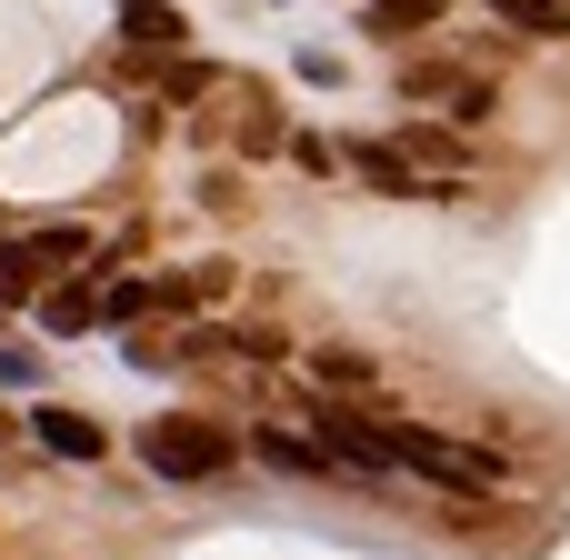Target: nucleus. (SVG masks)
<instances>
[{"label": "nucleus", "instance_id": "nucleus-1", "mask_svg": "<svg viewBox=\"0 0 570 560\" xmlns=\"http://www.w3.org/2000/svg\"><path fill=\"white\" fill-rule=\"evenodd\" d=\"M150 461H160V471H220L230 451H220V431H190V421H170V431H150Z\"/></svg>", "mask_w": 570, "mask_h": 560}, {"label": "nucleus", "instance_id": "nucleus-2", "mask_svg": "<svg viewBox=\"0 0 570 560\" xmlns=\"http://www.w3.org/2000/svg\"><path fill=\"white\" fill-rule=\"evenodd\" d=\"M40 441H50L60 461H100V431H90L80 411H40Z\"/></svg>", "mask_w": 570, "mask_h": 560}]
</instances>
